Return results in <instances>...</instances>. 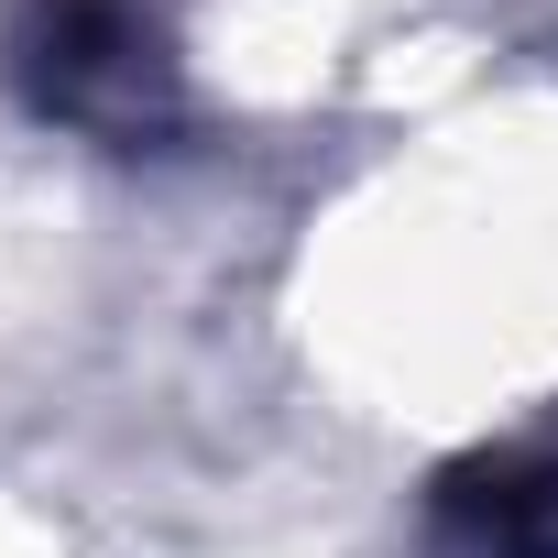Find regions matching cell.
<instances>
[{
	"instance_id": "obj_1",
	"label": "cell",
	"mask_w": 558,
	"mask_h": 558,
	"mask_svg": "<svg viewBox=\"0 0 558 558\" xmlns=\"http://www.w3.org/2000/svg\"><path fill=\"white\" fill-rule=\"evenodd\" d=\"M12 66L45 121H77L99 143H143L175 121V56L143 0H23Z\"/></svg>"
},
{
	"instance_id": "obj_2",
	"label": "cell",
	"mask_w": 558,
	"mask_h": 558,
	"mask_svg": "<svg viewBox=\"0 0 558 558\" xmlns=\"http://www.w3.org/2000/svg\"><path fill=\"white\" fill-rule=\"evenodd\" d=\"M438 514H449V536L471 558H558V438L504 449V460H471L438 493Z\"/></svg>"
}]
</instances>
